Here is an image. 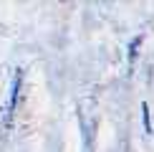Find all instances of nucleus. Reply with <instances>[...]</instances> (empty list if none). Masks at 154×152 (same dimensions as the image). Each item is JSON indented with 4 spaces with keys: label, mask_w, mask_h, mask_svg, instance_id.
I'll use <instances>...</instances> for the list:
<instances>
[{
    "label": "nucleus",
    "mask_w": 154,
    "mask_h": 152,
    "mask_svg": "<svg viewBox=\"0 0 154 152\" xmlns=\"http://www.w3.org/2000/svg\"><path fill=\"white\" fill-rule=\"evenodd\" d=\"M20 84H23V71H18L13 76V84H10V97H8V106H5V124H10V119H13L18 97H20Z\"/></svg>",
    "instance_id": "nucleus-1"
},
{
    "label": "nucleus",
    "mask_w": 154,
    "mask_h": 152,
    "mask_svg": "<svg viewBox=\"0 0 154 152\" xmlns=\"http://www.w3.org/2000/svg\"><path fill=\"white\" fill-rule=\"evenodd\" d=\"M142 122H144V132L152 135V114H149V106L142 104Z\"/></svg>",
    "instance_id": "nucleus-2"
}]
</instances>
